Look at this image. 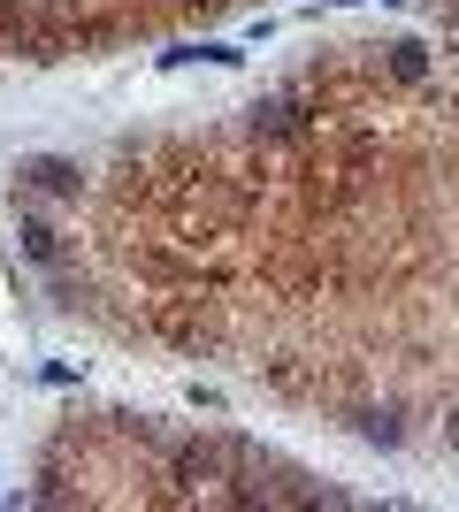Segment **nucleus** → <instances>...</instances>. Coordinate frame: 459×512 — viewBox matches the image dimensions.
Instances as JSON below:
<instances>
[{"mask_svg":"<svg viewBox=\"0 0 459 512\" xmlns=\"http://www.w3.org/2000/svg\"><path fill=\"white\" fill-rule=\"evenodd\" d=\"M360 436H368V444H398V421H391V413H368V421H360Z\"/></svg>","mask_w":459,"mask_h":512,"instance_id":"3","label":"nucleus"},{"mask_svg":"<svg viewBox=\"0 0 459 512\" xmlns=\"http://www.w3.org/2000/svg\"><path fill=\"white\" fill-rule=\"evenodd\" d=\"M391 62H398V77H421V69H429V54L406 39V46H391Z\"/></svg>","mask_w":459,"mask_h":512,"instance_id":"2","label":"nucleus"},{"mask_svg":"<svg viewBox=\"0 0 459 512\" xmlns=\"http://www.w3.org/2000/svg\"><path fill=\"white\" fill-rule=\"evenodd\" d=\"M46 184V192H77V169H62V161H39V169H31Z\"/></svg>","mask_w":459,"mask_h":512,"instance_id":"1","label":"nucleus"}]
</instances>
